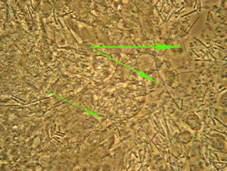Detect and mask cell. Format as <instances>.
<instances>
[{
  "instance_id": "cell-1",
  "label": "cell",
  "mask_w": 227,
  "mask_h": 171,
  "mask_svg": "<svg viewBox=\"0 0 227 171\" xmlns=\"http://www.w3.org/2000/svg\"><path fill=\"white\" fill-rule=\"evenodd\" d=\"M40 140L41 139H40V137L39 136H38L35 138L33 142H32V147L33 148H36L38 146H39V143H40Z\"/></svg>"
}]
</instances>
